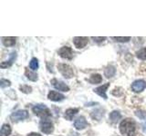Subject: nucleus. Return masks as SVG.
<instances>
[{
  "instance_id": "obj_16",
  "label": "nucleus",
  "mask_w": 146,
  "mask_h": 136,
  "mask_svg": "<svg viewBox=\"0 0 146 136\" xmlns=\"http://www.w3.org/2000/svg\"><path fill=\"white\" fill-rule=\"evenodd\" d=\"M109 118H110V120H111V122H119V121L121 120V114L120 113V112L113 111V112H111V113H110Z\"/></svg>"
},
{
  "instance_id": "obj_20",
  "label": "nucleus",
  "mask_w": 146,
  "mask_h": 136,
  "mask_svg": "<svg viewBox=\"0 0 146 136\" xmlns=\"http://www.w3.org/2000/svg\"><path fill=\"white\" fill-rule=\"evenodd\" d=\"M25 75L27 76V79L32 81V82H36V80H38V75L35 74V73H33V72L29 71L27 68H26V70H25Z\"/></svg>"
},
{
  "instance_id": "obj_4",
  "label": "nucleus",
  "mask_w": 146,
  "mask_h": 136,
  "mask_svg": "<svg viewBox=\"0 0 146 136\" xmlns=\"http://www.w3.org/2000/svg\"><path fill=\"white\" fill-rule=\"evenodd\" d=\"M58 71L60 72V74L65 77L66 79H70L71 77L74 76L73 69L68 65H66V63H58Z\"/></svg>"
},
{
  "instance_id": "obj_19",
  "label": "nucleus",
  "mask_w": 146,
  "mask_h": 136,
  "mask_svg": "<svg viewBox=\"0 0 146 136\" xmlns=\"http://www.w3.org/2000/svg\"><path fill=\"white\" fill-rule=\"evenodd\" d=\"M102 77L99 74H95V75H92L90 76V78L89 79V83L92 84H100L102 83Z\"/></svg>"
},
{
  "instance_id": "obj_23",
  "label": "nucleus",
  "mask_w": 146,
  "mask_h": 136,
  "mask_svg": "<svg viewBox=\"0 0 146 136\" xmlns=\"http://www.w3.org/2000/svg\"><path fill=\"white\" fill-rule=\"evenodd\" d=\"M111 39H113L114 41H116V42H121V43H124V42H128V41H130L131 37H129V36H127V37H119V36H117V37H115V36H112Z\"/></svg>"
},
{
  "instance_id": "obj_8",
  "label": "nucleus",
  "mask_w": 146,
  "mask_h": 136,
  "mask_svg": "<svg viewBox=\"0 0 146 136\" xmlns=\"http://www.w3.org/2000/svg\"><path fill=\"white\" fill-rule=\"evenodd\" d=\"M88 37H84V36H76V37L73 38V43L74 45L77 48H83L85 47L87 44H88Z\"/></svg>"
},
{
  "instance_id": "obj_25",
  "label": "nucleus",
  "mask_w": 146,
  "mask_h": 136,
  "mask_svg": "<svg viewBox=\"0 0 146 136\" xmlns=\"http://www.w3.org/2000/svg\"><path fill=\"white\" fill-rule=\"evenodd\" d=\"M136 116L140 118L141 120H145L146 119V112L144 111H136L135 112Z\"/></svg>"
},
{
  "instance_id": "obj_9",
  "label": "nucleus",
  "mask_w": 146,
  "mask_h": 136,
  "mask_svg": "<svg viewBox=\"0 0 146 136\" xmlns=\"http://www.w3.org/2000/svg\"><path fill=\"white\" fill-rule=\"evenodd\" d=\"M51 84L58 91H62V92H68V91H70V87L61 81H58L57 79H52Z\"/></svg>"
},
{
  "instance_id": "obj_13",
  "label": "nucleus",
  "mask_w": 146,
  "mask_h": 136,
  "mask_svg": "<svg viewBox=\"0 0 146 136\" xmlns=\"http://www.w3.org/2000/svg\"><path fill=\"white\" fill-rule=\"evenodd\" d=\"M79 112V109L78 108H70L65 112V114H64V117L65 119L68 121H71L73 116H75L77 113Z\"/></svg>"
},
{
  "instance_id": "obj_28",
  "label": "nucleus",
  "mask_w": 146,
  "mask_h": 136,
  "mask_svg": "<svg viewBox=\"0 0 146 136\" xmlns=\"http://www.w3.org/2000/svg\"><path fill=\"white\" fill-rule=\"evenodd\" d=\"M27 136H42V135L38 133H29Z\"/></svg>"
},
{
  "instance_id": "obj_29",
  "label": "nucleus",
  "mask_w": 146,
  "mask_h": 136,
  "mask_svg": "<svg viewBox=\"0 0 146 136\" xmlns=\"http://www.w3.org/2000/svg\"><path fill=\"white\" fill-rule=\"evenodd\" d=\"M141 128H143V133H146V122H144V124H141Z\"/></svg>"
},
{
  "instance_id": "obj_18",
  "label": "nucleus",
  "mask_w": 146,
  "mask_h": 136,
  "mask_svg": "<svg viewBox=\"0 0 146 136\" xmlns=\"http://www.w3.org/2000/svg\"><path fill=\"white\" fill-rule=\"evenodd\" d=\"M115 67L112 66V65H109L107 66L106 68H105L104 70V75L105 76L107 77V78H111V77H112L114 75H115Z\"/></svg>"
},
{
  "instance_id": "obj_15",
  "label": "nucleus",
  "mask_w": 146,
  "mask_h": 136,
  "mask_svg": "<svg viewBox=\"0 0 146 136\" xmlns=\"http://www.w3.org/2000/svg\"><path fill=\"white\" fill-rule=\"evenodd\" d=\"M2 43L5 46H13L16 44V37H12V36H8V37H3Z\"/></svg>"
},
{
  "instance_id": "obj_6",
  "label": "nucleus",
  "mask_w": 146,
  "mask_h": 136,
  "mask_svg": "<svg viewBox=\"0 0 146 136\" xmlns=\"http://www.w3.org/2000/svg\"><path fill=\"white\" fill-rule=\"evenodd\" d=\"M58 54L59 56L64 58V59H68L71 60L73 57V51L70 47L68 46H63L58 50Z\"/></svg>"
},
{
  "instance_id": "obj_7",
  "label": "nucleus",
  "mask_w": 146,
  "mask_h": 136,
  "mask_svg": "<svg viewBox=\"0 0 146 136\" xmlns=\"http://www.w3.org/2000/svg\"><path fill=\"white\" fill-rule=\"evenodd\" d=\"M146 88V83L143 80H136L131 84V90L135 93H141Z\"/></svg>"
},
{
  "instance_id": "obj_22",
  "label": "nucleus",
  "mask_w": 146,
  "mask_h": 136,
  "mask_svg": "<svg viewBox=\"0 0 146 136\" xmlns=\"http://www.w3.org/2000/svg\"><path fill=\"white\" fill-rule=\"evenodd\" d=\"M29 67H30V69H32L33 71L38 69V59H36V58H32L30 63H29Z\"/></svg>"
},
{
  "instance_id": "obj_11",
  "label": "nucleus",
  "mask_w": 146,
  "mask_h": 136,
  "mask_svg": "<svg viewBox=\"0 0 146 136\" xmlns=\"http://www.w3.org/2000/svg\"><path fill=\"white\" fill-rule=\"evenodd\" d=\"M48 98L50 100V101L53 102H60L62 100H64L65 96L58 92H56V91H50L48 94Z\"/></svg>"
},
{
  "instance_id": "obj_10",
  "label": "nucleus",
  "mask_w": 146,
  "mask_h": 136,
  "mask_svg": "<svg viewBox=\"0 0 146 136\" xmlns=\"http://www.w3.org/2000/svg\"><path fill=\"white\" fill-rule=\"evenodd\" d=\"M88 126V122L83 116L78 117L74 122V127L77 130H83Z\"/></svg>"
},
{
  "instance_id": "obj_21",
  "label": "nucleus",
  "mask_w": 146,
  "mask_h": 136,
  "mask_svg": "<svg viewBox=\"0 0 146 136\" xmlns=\"http://www.w3.org/2000/svg\"><path fill=\"white\" fill-rule=\"evenodd\" d=\"M136 56L140 60H146V47L140 49L138 52L136 53Z\"/></svg>"
},
{
  "instance_id": "obj_26",
  "label": "nucleus",
  "mask_w": 146,
  "mask_h": 136,
  "mask_svg": "<svg viewBox=\"0 0 146 136\" xmlns=\"http://www.w3.org/2000/svg\"><path fill=\"white\" fill-rule=\"evenodd\" d=\"M10 85H11L10 81L6 80V79H1V80H0V86H1V88L7 87V86H10Z\"/></svg>"
},
{
  "instance_id": "obj_17",
  "label": "nucleus",
  "mask_w": 146,
  "mask_h": 136,
  "mask_svg": "<svg viewBox=\"0 0 146 136\" xmlns=\"http://www.w3.org/2000/svg\"><path fill=\"white\" fill-rule=\"evenodd\" d=\"M11 133V127L9 124H5L2 125L1 130H0V136H8Z\"/></svg>"
},
{
  "instance_id": "obj_14",
  "label": "nucleus",
  "mask_w": 146,
  "mask_h": 136,
  "mask_svg": "<svg viewBox=\"0 0 146 136\" xmlns=\"http://www.w3.org/2000/svg\"><path fill=\"white\" fill-rule=\"evenodd\" d=\"M16 56H17L16 52H12V53L10 54V58H9L8 60L1 63V65H0V66H1V68H7V67L11 66V65H12V63H13V62L15 61Z\"/></svg>"
},
{
  "instance_id": "obj_1",
  "label": "nucleus",
  "mask_w": 146,
  "mask_h": 136,
  "mask_svg": "<svg viewBox=\"0 0 146 136\" xmlns=\"http://www.w3.org/2000/svg\"><path fill=\"white\" fill-rule=\"evenodd\" d=\"M120 131L126 136L136 135V125L131 119L123 120L120 124Z\"/></svg>"
},
{
  "instance_id": "obj_2",
  "label": "nucleus",
  "mask_w": 146,
  "mask_h": 136,
  "mask_svg": "<svg viewBox=\"0 0 146 136\" xmlns=\"http://www.w3.org/2000/svg\"><path fill=\"white\" fill-rule=\"evenodd\" d=\"M32 111L36 116H38L42 119H48V118L51 115V112L48 110V108L45 105V104H36V105L32 108Z\"/></svg>"
},
{
  "instance_id": "obj_12",
  "label": "nucleus",
  "mask_w": 146,
  "mask_h": 136,
  "mask_svg": "<svg viewBox=\"0 0 146 136\" xmlns=\"http://www.w3.org/2000/svg\"><path fill=\"white\" fill-rule=\"evenodd\" d=\"M109 86H110V84L107 83V84H103V85H102V86H99V87L95 88V89H94V92H95L96 94H99L100 96H102L103 99L106 100V99H107L106 91H107V89L109 88Z\"/></svg>"
},
{
  "instance_id": "obj_24",
  "label": "nucleus",
  "mask_w": 146,
  "mask_h": 136,
  "mask_svg": "<svg viewBox=\"0 0 146 136\" xmlns=\"http://www.w3.org/2000/svg\"><path fill=\"white\" fill-rule=\"evenodd\" d=\"M19 89H20L21 92L24 93V94H29V93H31V91H32V88L29 85H22V86H20Z\"/></svg>"
},
{
  "instance_id": "obj_27",
  "label": "nucleus",
  "mask_w": 146,
  "mask_h": 136,
  "mask_svg": "<svg viewBox=\"0 0 146 136\" xmlns=\"http://www.w3.org/2000/svg\"><path fill=\"white\" fill-rule=\"evenodd\" d=\"M91 38H92L95 42H102V41L106 39V37H95V36H92Z\"/></svg>"
},
{
  "instance_id": "obj_3",
  "label": "nucleus",
  "mask_w": 146,
  "mask_h": 136,
  "mask_svg": "<svg viewBox=\"0 0 146 136\" xmlns=\"http://www.w3.org/2000/svg\"><path fill=\"white\" fill-rule=\"evenodd\" d=\"M39 128L42 133L45 134H50L53 133L54 131V126L52 122L48 119H42L39 122Z\"/></svg>"
},
{
  "instance_id": "obj_5",
  "label": "nucleus",
  "mask_w": 146,
  "mask_h": 136,
  "mask_svg": "<svg viewBox=\"0 0 146 136\" xmlns=\"http://www.w3.org/2000/svg\"><path fill=\"white\" fill-rule=\"evenodd\" d=\"M29 117V112L25 110H19V111H17L15 112H13L10 118H11V121L12 122H19L26 119V118Z\"/></svg>"
}]
</instances>
